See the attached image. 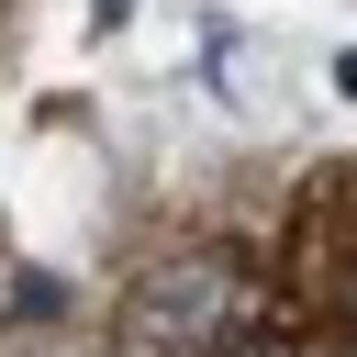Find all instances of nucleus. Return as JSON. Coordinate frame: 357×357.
Masks as SVG:
<instances>
[{
	"label": "nucleus",
	"instance_id": "f257e3e1",
	"mask_svg": "<svg viewBox=\"0 0 357 357\" xmlns=\"http://www.w3.org/2000/svg\"><path fill=\"white\" fill-rule=\"evenodd\" d=\"M234 324H245V290L212 257H190V268H156L123 301V357H212Z\"/></svg>",
	"mask_w": 357,
	"mask_h": 357
},
{
	"label": "nucleus",
	"instance_id": "f03ea898",
	"mask_svg": "<svg viewBox=\"0 0 357 357\" xmlns=\"http://www.w3.org/2000/svg\"><path fill=\"white\" fill-rule=\"evenodd\" d=\"M212 357H290V346H257V335H223Z\"/></svg>",
	"mask_w": 357,
	"mask_h": 357
},
{
	"label": "nucleus",
	"instance_id": "7ed1b4c3",
	"mask_svg": "<svg viewBox=\"0 0 357 357\" xmlns=\"http://www.w3.org/2000/svg\"><path fill=\"white\" fill-rule=\"evenodd\" d=\"M346 324H357V290H346Z\"/></svg>",
	"mask_w": 357,
	"mask_h": 357
}]
</instances>
